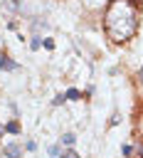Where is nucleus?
<instances>
[{"label":"nucleus","instance_id":"0eeeda50","mask_svg":"<svg viewBox=\"0 0 143 158\" xmlns=\"http://www.w3.org/2000/svg\"><path fill=\"white\" fill-rule=\"evenodd\" d=\"M39 44H42V40H39V37H32V42H30V47H32V49H37Z\"/></svg>","mask_w":143,"mask_h":158},{"label":"nucleus","instance_id":"39448f33","mask_svg":"<svg viewBox=\"0 0 143 158\" xmlns=\"http://www.w3.org/2000/svg\"><path fill=\"white\" fill-rule=\"evenodd\" d=\"M74 141H76V138H74V133H64V136H62V143H67V146H72Z\"/></svg>","mask_w":143,"mask_h":158},{"label":"nucleus","instance_id":"9b49d317","mask_svg":"<svg viewBox=\"0 0 143 158\" xmlns=\"http://www.w3.org/2000/svg\"><path fill=\"white\" fill-rule=\"evenodd\" d=\"M0 133H2V126H0Z\"/></svg>","mask_w":143,"mask_h":158},{"label":"nucleus","instance_id":"9d476101","mask_svg":"<svg viewBox=\"0 0 143 158\" xmlns=\"http://www.w3.org/2000/svg\"><path fill=\"white\" fill-rule=\"evenodd\" d=\"M138 79H141V81H143V67H141V72H138Z\"/></svg>","mask_w":143,"mask_h":158},{"label":"nucleus","instance_id":"7ed1b4c3","mask_svg":"<svg viewBox=\"0 0 143 158\" xmlns=\"http://www.w3.org/2000/svg\"><path fill=\"white\" fill-rule=\"evenodd\" d=\"M17 153H20V146H15V143L5 146V156H17Z\"/></svg>","mask_w":143,"mask_h":158},{"label":"nucleus","instance_id":"f257e3e1","mask_svg":"<svg viewBox=\"0 0 143 158\" xmlns=\"http://www.w3.org/2000/svg\"><path fill=\"white\" fill-rule=\"evenodd\" d=\"M104 30L113 42H126L138 30V5L136 0H111L104 12Z\"/></svg>","mask_w":143,"mask_h":158},{"label":"nucleus","instance_id":"1a4fd4ad","mask_svg":"<svg viewBox=\"0 0 143 158\" xmlns=\"http://www.w3.org/2000/svg\"><path fill=\"white\" fill-rule=\"evenodd\" d=\"M49 153H52V156H59V153H62V148H59V146H52V148H49Z\"/></svg>","mask_w":143,"mask_h":158},{"label":"nucleus","instance_id":"f03ea898","mask_svg":"<svg viewBox=\"0 0 143 158\" xmlns=\"http://www.w3.org/2000/svg\"><path fill=\"white\" fill-rule=\"evenodd\" d=\"M0 69H5V72H15L17 69V64L10 59V57H5V54H0Z\"/></svg>","mask_w":143,"mask_h":158},{"label":"nucleus","instance_id":"423d86ee","mask_svg":"<svg viewBox=\"0 0 143 158\" xmlns=\"http://www.w3.org/2000/svg\"><path fill=\"white\" fill-rule=\"evenodd\" d=\"M5 128H7V131H10V133H17V131H20V126H17V123H15V121H12V123H7V126H5Z\"/></svg>","mask_w":143,"mask_h":158},{"label":"nucleus","instance_id":"20e7f679","mask_svg":"<svg viewBox=\"0 0 143 158\" xmlns=\"http://www.w3.org/2000/svg\"><path fill=\"white\" fill-rule=\"evenodd\" d=\"M64 96H67V99H72V101H74V99H81V94H79L76 89H67V94H64Z\"/></svg>","mask_w":143,"mask_h":158},{"label":"nucleus","instance_id":"6e6552de","mask_svg":"<svg viewBox=\"0 0 143 158\" xmlns=\"http://www.w3.org/2000/svg\"><path fill=\"white\" fill-rule=\"evenodd\" d=\"M121 153H123V156H131L133 148H131V146H121Z\"/></svg>","mask_w":143,"mask_h":158}]
</instances>
